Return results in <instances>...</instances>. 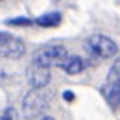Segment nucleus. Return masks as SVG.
Returning <instances> with one entry per match:
<instances>
[{
  "mask_svg": "<svg viewBox=\"0 0 120 120\" xmlns=\"http://www.w3.org/2000/svg\"><path fill=\"white\" fill-rule=\"evenodd\" d=\"M85 46H87L90 56H94L98 59H109V57H113L118 52L116 43L113 39H109L107 35H102V33L90 35L89 39L85 41Z\"/></svg>",
  "mask_w": 120,
  "mask_h": 120,
  "instance_id": "f257e3e1",
  "label": "nucleus"
},
{
  "mask_svg": "<svg viewBox=\"0 0 120 120\" xmlns=\"http://www.w3.org/2000/svg\"><path fill=\"white\" fill-rule=\"evenodd\" d=\"M67 57H68V52H67L65 46L52 45V46H45V48H41L39 52L33 54V65H41L46 68H50L54 65L61 67Z\"/></svg>",
  "mask_w": 120,
  "mask_h": 120,
  "instance_id": "f03ea898",
  "label": "nucleus"
},
{
  "mask_svg": "<svg viewBox=\"0 0 120 120\" xmlns=\"http://www.w3.org/2000/svg\"><path fill=\"white\" fill-rule=\"evenodd\" d=\"M46 105H48V98H46L45 92L31 89L22 100V113L28 120H33L45 113Z\"/></svg>",
  "mask_w": 120,
  "mask_h": 120,
  "instance_id": "7ed1b4c3",
  "label": "nucleus"
},
{
  "mask_svg": "<svg viewBox=\"0 0 120 120\" xmlns=\"http://www.w3.org/2000/svg\"><path fill=\"white\" fill-rule=\"evenodd\" d=\"M26 52V45L22 39L13 37V35H6V39L0 43V56L2 57H8V59H19L22 57Z\"/></svg>",
  "mask_w": 120,
  "mask_h": 120,
  "instance_id": "20e7f679",
  "label": "nucleus"
},
{
  "mask_svg": "<svg viewBox=\"0 0 120 120\" xmlns=\"http://www.w3.org/2000/svg\"><path fill=\"white\" fill-rule=\"evenodd\" d=\"M26 78H28V83L31 85V89L41 90L50 83L52 74H50V68H46V67L31 65L30 68H28V72H26Z\"/></svg>",
  "mask_w": 120,
  "mask_h": 120,
  "instance_id": "39448f33",
  "label": "nucleus"
},
{
  "mask_svg": "<svg viewBox=\"0 0 120 120\" xmlns=\"http://www.w3.org/2000/svg\"><path fill=\"white\" fill-rule=\"evenodd\" d=\"M102 94H104L105 102L109 104L111 109H118L120 107V81L109 79L102 87Z\"/></svg>",
  "mask_w": 120,
  "mask_h": 120,
  "instance_id": "423d86ee",
  "label": "nucleus"
},
{
  "mask_svg": "<svg viewBox=\"0 0 120 120\" xmlns=\"http://www.w3.org/2000/svg\"><path fill=\"white\" fill-rule=\"evenodd\" d=\"M61 68H63L67 74L76 76V74H79V72H83L85 61H83V57H79V56H68V57L65 59V63L61 65Z\"/></svg>",
  "mask_w": 120,
  "mask_h": 120,
  "instance_id": "0eeeda50",
  "label": "nucleus"
},
{
  "mask_svg": "<svg viewBox=\"0 0 120 120\" xmlns=\"http://www.w3.org/2000/svg\"><path fill=\"white\" fill-rule=\"evenodd\" d=\"M61 22V13L59 11H50V13H45V15L37 17L35 19V24L43 26V28H54Z\"/></svg>",
  "mask_w": 120,
  "mask_h": 120,
  "instance_id": "6e6552de",
  "label": "nucleus"
},
{
  "mask_svg": "<svg viewBox=\"0 0 120 120\" xmlns=\"http://www.w3.org/2000/svg\"><path fill=\"white\" fill-rule=\"evenodd\" d=\"M35 20H31L28 17H15V19H8L6 20V24H9V26H31Z\"/></svg>",
  "mask_w": 120,
  "mask_h": 120,
  "instance_id": "1a4fd4ad",
  "label": "nucleus"
},
{
  "mask_svg": "<svg viewBox=\"0 0 120 120\" xmlns=\"http://www.w3.org/2000/svg\"><path fill=\"white\" fill-rule=\"evenodd\" d=\"M109 79L120 81V57L115 61V65H113V68H111V72H109Z\"/></svg>",
  "mask_w": 120,
  "mask_h": 120,
  "instance_id": "9d476101",
  "label": "nucleus"
},
{
  "mask_svg": "<svg viewBox=\"0 0 120 120\" xmlns=\"http://www.w3.org/2000/svg\"><path fill=\"white\" fill-rule=\"evenodd\" d=\"M0 120H17V111L13 109V107H8V109L2 113Z\"/></svg>",
  "mask_w": 120,
  "mask_h": 120,
  "instance_id": "9b49d317",
  "label": "nucleus"
},
{
  "mask_svg": "<svg viewBox=\"0 0 120 120\" xmlns=\"http://www.w3.org/2000/svg\"><path fill=\"white\" fill-rule=\"evenodd\" d=\"M63 100L72 102V100H74V92H72V90H63Z\"/></svg>",
  "mask_w": 120,
  "mask_h": 120,
  "instance_id": "f8f14e48",
  "label": "nucleus"
},
{
  "mask_svg": "<svg viewBox=\"0 0 120 120\" xmlns=\"http://www.w3.org/2000/svg\"><path fill=\"white\" fill-rule=\"evenodd\" d=\"M6 35H8V33H2V31H0V43H2L4 39H6Z\"/></svg>",
  "mask_w": 120,
  "mask_h": 120,
  "instance_id": "ddd939ff",
  "label": "nucleus"
},
{
  "mask_svg": "<svg viewBox=\"0 0 120 120\" xmlns=\"http://www.w3.org/2000/svg\"><path fill=\"white\" fill-rule=\"evenodd\" d=\"M41 120H56V118H52V116H43Z\"/></svg>",
  "mask_w": 120,
  "mask_h": 120,
  "instance_id": "4468645a",
  "label": "nucleus"
}]
</instances>
